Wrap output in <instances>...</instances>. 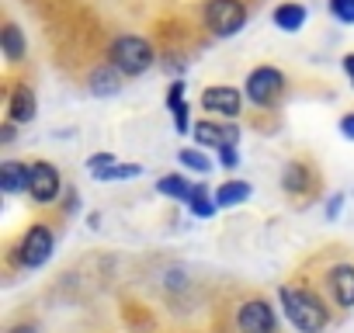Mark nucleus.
Listing matches in <instances>:
<instances>
[{"mask_svg": "<svg viewBox=\"0 0 354 333\" xmlns=\"http://www.w3.org/2000/svg\"><path fill=\"white\" fill-rule=\"evenodd\" d=\"M156 191L160 195H167V198H188L192 195V184H188V178H181V174H167V178H160L156 181Z\"/></svg>", "mask_w": 354, "mask_h": 333, "instance_id": "6ab92c4d", "label": "nucleus"}, {"mask_svg": "<svg viewBox=\"0 0 354 333\" xmlns=\"http://www.w3.org/2000/svg\"><path fill=\"white\" fill-rule=\"evenodd\" d=\"M195 139L202 142V146H236V139H240V132L233 129V125H223V122H212V118H205V122H195Z\"/></svg>", "mask_w": 354, "mask_h": 333, "instance_id": "9b49d317", "label": "nucleus"}, {"mask_svg": "<svg viewBox=\"0 0 354 333\" xmlns=\"http://www.w3.org/2000/svg\"><path fill=\"white\" fill-rule=\"evenodd\" d=\"M250 195H254V184H247V181H226V184L216 188V205L219 209H233V205H243Z\"/></svg>", "mask_w": 354, "mask_h": 333, "instance_id": "dca6fc26", "label": "nucleus"}, {"mask_svg": "<svg viewBox=\"0 0 354 333\" xmlns=\"http://www.w3.org/2000/svg\"><path fill=\"white\" fill-rule=\"evenodd\" d=\"M87 91H91V94H97V97L118 94V91H122V70H115L111 63L97 66V70L87 77Z\"/></svg>", "mask_w": 354, "mask_h": 333, "instance_id": "4468645a", "label": "nucleus"}, {"mask_svg": "<svg viewBox=\"0 0 354 333\" xmlns=\"http://www.w3.org/2000/svg\"><path fill=\"white\" fill-rule=\"evenodd\" d=\"M0 42H4L8 63H21V59L28 56V42H25V35H21V28H18L15 21L4 25V35H0Z\"/></svg>", "mask_w": 354, "mask_h": 333, "instance_id": "f3484780", "label": "nucleus"}, {"mask_svg": "<svg viewBox=\"0 0 354 333\" xmlns=\"http://www.w3.org/2000/svg\"><path fill=\"white\" fill-rule=\"evenodd\" d=\"M11 333H39L32 323H21V326H11Z\"/></svg>", "mask_w": 354, "mask_h": 333, "instance_id": "c85d7f7f", "label": "nucleus"}, {"mask_svg": "<svg viewBox=\"0 0 354 333\" xmlns=\"http://www.w3.org/2000/svg\"><path fill=\"white\" fill-rule=\"evenodd\" d=\"M63 195V178L49 160L28 163V198L35 205H56Z\"/></svg>", "mask_w": 354, "mask_h": 333, "instance_id": "0eeeda50", "label": "nucleus"}, {"mask_svg": "<svg viewBox=\"0 0 354 333\" xmlns=\"http://www.w3.org/2000/svg\"><path fill=\"white\" fill-rule=\"evenodd\" d=\"M53 247H56L53 229H49L46 222H35V226L21 236V243H18V264H21V267H42V264L53 257Z\"/></svg>", "mask_w": 354, "mask_h": 333, "instance_id": "6e6552de", "label": "nucleus"}, {"mask_svg": "<svg viewBox=\"0 0 354 333\" xmlns=\"http://www.w3.org/2000/svg\"><path fill=\"white\" fill-rule=\"evenodd\" d=\"M167 108L174 111V125H177V132H188L192 129V118H188V104H185V97H177V101H167Z\"/></svg>", "mask_w": 354, "mask_h": 333, "instance_id": "4be33fe9", "label": "nucleus"}, {"mask_svg": "<svg viewBox=\"0 0 354 333\" xmlns=\"http://www.w3.org/2000/svg\"><path fill=\"white\" fill-rule=\"evenodd\" d=\"M340 132H344V135H347V139H354V111H351V115H344V118H340Z\"/></svg>", "mask_w": 354, "mask_h": 333, "instance_id": "a878e982", "label": "nucleus"}, {"mask_svg": "<svg viewBox=\"0 0 354 333\" xmlns=\"http://www.w3.org/2000/svg\"><path fill=\"white\" fill-rule=\"evenodd\" d=\"M313 288L330 302V309H337V312L354 309V264L351 260L323 264L319 274L313 278Z\"/></svg>", "mask_w": 354, "mask_h": 333, "instance_id": "7ed1b4c3", "label": "nucleus"}, {"mask_svg": "<svg viewBox=\"0 0 354 333\" xmlns=\"http://www.w3.org/2000/svg\"><path fill=\"white\" fill-rule=\"evenodd\" d=\"M223 312L230 333H281L274 305L261 292H240L233 302H226Z\"/></svg>", "mask_w": 354, "mask_h": 333, "instance_id": "f03ea898", "label": "nucleus"}, {"mask_svg": "<svg viewBox=\"0 0 354 333\" xmlns=\"http://www.w3.org/2000/svg\"><path fill=\"white\" fill-rule=\"evenodd\" d=\"M15 125L18 122H11V118L4 122V129H0V142H15Z\"/></svg>", "mask_w": 354, "mask_h": 333, "instance_id": "bb28decb", "label": "nucleus"}, {"mask_svg": "<svg viewBox=\"0 0 354 333\" xmlns=\"http://www.w3.org/2000/svg\"><path fill=\"white\" fill-rule=\"evenodd\" d=\"M188 202V209H192V216H198V219H209L219 205H216V195H209V188L205 184H195L192 188V195L185 198Z\"/></svg>", "mask_w": 354, "mask_h": 333, "instance_id": "a211bd4d", "label": "nucleus"}, {"mask_svg": "<svg viewBox=\"0 0 354 333\" xmlns=\"http://www.w3.org/2000/svg\"><path fill=\"white\" fill-rule=\"evenodd\" d=\"M243 97H247V94H240V91L230 87V84H212V87L202 91V108H205L209 115L240 118V111H243Z\"/></svg>", "mask_w": 354, "mask_h": 333, "instance_id": "1a4fd4ad", "label": "nucleus"}, {"mask_svg": "<svg viewBox=\"0 0 354 333\" xmlns=\"http://www.w3.org/2000/svg\"><path fill=\"white\" fill-rule=\"evenodd\" d=\"M219 163L226 166V171H233L236 166V146L230 142V146H219Z\"/></svg>", "mask_w": 354, "mask_h": 333, "instance_id": "393cba45", "label": "nucleus"}, {"mask_svg": "<svg viewBox=\"0 0 354 333\" xmlns=\"http://www.w3.org/2000/svg\"><path fill=\"white\" fill-rule=\"evenodd\" d=\"M306 18H309V11H306V4H299V0H285V4H278L274 15H271L274 28H281V32H299L306 25Z\"/></svg>", "mask_w": 354, "mask_h": 333, "instance_id": "2eb2a0df", "label": "nucleus"}, {"mask_svg": "<svg viewBox=\"0 0 354 333\" xmlns=\"http://www.w3.org/2000/svg\"><path fill=\"white\" fill-rule=\"evenodd\" d=\"M118 160L111 156V153H94L91 160H87V166H91V174H101V171H108V166H115Z\"/></svg>", "mask_w": 354, "mask_h": 333, "instance_id": "b1692460", "label": "nucleus"}, {"mask_svg": "<svg viewBox=\"0 0 354 333\" xmlns=\"http://www.w3.org/2000/svg\"><path fill=\"white\" fill-rule=\"evenodd\" d=\"M344 70H347V77L354 80V53H347V56H344Z\"/></svg>", "mask_w": 354, "mask_h": 333, "instance_id": "cd10ccee", "label": "nucleus"}, {"mask_svg": "<svg viewBox=\"0 0 354 333\" xmlns=\"http://www.w3.org/2000/svg\"><path fill=\"white\" fill-rule=\"evenodd\" d=\"M250 4L247 0H205L202 4V21L216 39H233L247 25Z\"/></svg>", "mask_w": 354, "mask_h": 333, "instance_id": "39448f33", "label": "nucleus"}, {"mask_svg": "<svg viewBox=\"0 0 354 333\" xmlns=\"http://www.w3.org/2000/svg\"><path fill=\"white\" fill-rule=\"evenodd\" d=\"M243 84H247L243 94H247V101H250L254 108H271V104H278V97L285 94V73H281L278 66H257V70L247 73Z\"/></svg>", "mask_w": 354, "mask_h": 333, "instance_id": "423d86ee", "label": "nucleus"}, {"mask_svg": "<svg viewBox=\"0 0 354 333\" xmlns=\"http://www.w3.org/2000/svg\"><path fill=\"white\" fill-rule=\"evenodd\" d=\"M108 63L122 70V77H142L156 63V53L142 35H118L108 49Z\"/></svg>", "mask_w": 354, "mask_h": 333, "instance_id": "20e7f679", "label": "nucleus"}, {"mask_svg": "<svg viewBox=\"0 0 354 333\" xmlns=\"http://www.w3.org/2000/svg\"><path fill=\"white\" fill-rule=\"evenodd\" d=\"M0 191L4 195L28 191V163H21V160H4L0 163Z\"/></svg>", "mask_w": 354, "mask_h": 333, "instance_id": "f8f14e48", "label": "nucleus"}, {"mask_svg": "<svg viewBox=\"0 0 354 333\" xmlns=\"http://www.w3.org/2000/svg\"><path fill=\"white\" fill-rule=\"evenodd\" d=\"M139 174H142L139 163H115V166H108V171H101L94 178L97 181H129V178H139Z\"/></svg>", "mask_w": 354, "mask_h": 333, "instance_id": "aec40b11", "label": "nucleus"}, {"mask_svg": "<svg viewBox=\"0 0 354 333\" xmlns=\"http://www.w3.org/2000/svg\"><path fill=\"white\" fill-rule=\"evenodd\" d=\"M278 298H281V309H285L288 323L299 333H323L333 319L330 302L313 288V281H288V285L278 288Z\"/></svg>", "mask_w": 354, "mask_h": 333, "instance_id": "f257e3e1", "label": "nucleus"}, {"mask_svg": "<svg viewBox=\"0 0 354 333\" xmlns=\"http://www.w3.org/2000/svg\"><path fill=\"white\" fill-rule=\"evenodd\" d=\"M8 118H11V122H18V125H25V122H32V118H35V91H32L28 84H18V87L11 91Z\"/></svg>", "mask_w": 354, "mask_h": 333, "instance_id": "ddd939ff", "label": "nucleus"}, {"mask_svg": "<svg viewBox=\"0 0 354 333\" xmlns=\"http://www.w3.org/2000/svg\"><path fill=\"white\" fill-rule=\"evenodd\" d=\"M181 160L185 166H192V171H198V174H205V171H212V163L205 160V153H198V149H181Z\"/></svg>", "mask_w": 354, "mask_h": 333, "instance_id": "5701e85b", "label": "nucleus"}, {"mask_svg": "<svg viewBox=\"0 0 354 333\" xmlns=\"http://www.w3.org/2000/svg\"><path fill=\"white\" fill-rule=\"evenodd\" d=\"M351 84H354V80H351Z\"/></svg>", "mask_w": 354, "mask_h": 333, "instance_id": "c756f323", "label": "nucleus"}, {"mask_svg": "<svg viewBox=\"0 0 354 333\" xmlns=\"http://www.w3.org/2000/svg\"><path fill=\"white\" fill-rule=\"evenodd\" d=\"M326 11L344 21V25H354V0H326Z\"/></svg>", "mask_w": 354, "mask_h": 333, "instance_id": "412c9836", "label": "nucleus"}, {"mask_svg": "<svg viewBox=\"0 0 354 333\" xmlns=\"http://www.w3.org/2000/svg\"><path fill=\"white\" fill-rule=\"evenodd\" d=\"M316 184H319V178H316V171H313V163H306V160H292V163H285V171H281V188L288 191V195H313L316 191Z\"/></svg>", "mask_w": 354, "mask_h": 333, "instance_id": "9d476101", "label": "nucleus"}]
</instances>
